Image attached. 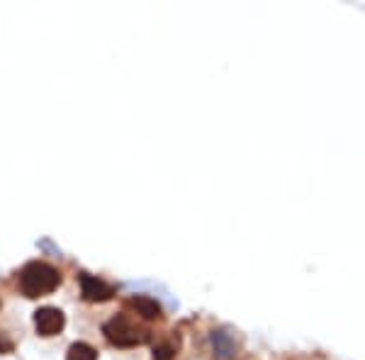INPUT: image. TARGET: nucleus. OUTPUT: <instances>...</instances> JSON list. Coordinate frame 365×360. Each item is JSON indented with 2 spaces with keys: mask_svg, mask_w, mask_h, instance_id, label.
<instances>
[{
  "mask_svg": "<svg viewBox=\"0 0 365 360\" xmlns=\"http://www.w3.org/2000/svg\"><path fill=\"white\" fill-rule=\"evenodd\" d=\"M105 336H108L110 344L129 348V346L144 344V341L149 339V331H144V329H137L132 322H129V317L117 314V317L110 319L108 324H105Z\"/></svg>",
  "mask_w": 365,
  "mask_h": 360,
  "instance_id": "f03ea898",
  "label": "nucleus"
},
{
  "mask_svg": "<svg viewBox=\"0 0 365 360\" xmlns=\"http://www.w3.org/2000/svg\"><path fill=\"white\" fill-rule=\"evenodd\" d=\"M66 360H98L96 348H91L88 344H73L68 348Z\"/></svg>",
  "mask_w": 365,
  "mask_h": 360,
  "instance_id": "0eeeda50",
  "label": "nucleus"
},
{
  "mask_svg": "<svg viewBox=\"0 0 365 360\" xmlns=\"http://www.w3.org/2000/svg\"><path fill=\"white\" fill-rule=\"evenodd\" d=\"M63 312L54 309V307H44V309L34 312V326H37V334L42 336H54L63 329Z\"/></svg>",
  "mask_w": 365,
  "mask_h": 360,
  "instance_id": "7ed1b4c3",
  "label": "nucleus"
},
{
  "mask_svg": "<svg viewBox=\"0 0 365 360\" xmlns=\"http://www.w3.org/2000/svg\"><path fill=\"white\" fill-rule=\"evenodd\" d=\"M129 307L137 309V314H141L144 319H158L161 317V307H158L156 299L151 297H132L129 299Z\"/></svg>",
  "mask_w": 365,
  "mask_h": 360,
  "instance_id": "423d86ee",
  "label": "nucleus"
},
{
  "mask_svg": "<svg viewBox=\"0 0 365 360\" xmlns=\"http://www.w3.org/2000/svg\"><path fill=\"white\" fill-rule=\"evenodd\" d=\"M58 282H61L58 270L39 261L25 265V270L20 273V290L27 297H44V294L56 290Z\"/></svg>",
  "mask_w": 365,
  "mask_h": 360,
  "instance_id": "f257e3e1",
  "label": "nucleus"
},
{
  "mask_svg": "<svg viewBox=\"0 0 365 360\" xmlns=\"http://www.w3.org/2000/svg\"><path fill=\"white\" fill-rule=\"evenodd\" d=\"M81 287H83V297L88 302H105V299L113 297V287L93 275H81Z\"/></svg>",
  "mask_w": 365,
  "mask_h": 360,
  "instance_id": "39448f33",
  "label": "nucleus"
},
{
  "mask_svg": "<svg viewBox=\"0 0 365 360\" xmlns=\"http://www.w3.org/2000/svg\"><path fill=\"white\" fill-rule=\"evenodd\" d=\"M210 341H212V351H215L217 360H232L234 356H237L239 344H237V339H234V334L227 331V329H217V331H212Z\"/></svg>",
  "mask_w": 365,
  "mask_h": 360,
  "instance_id": "20e7f679",
  "label": "nucleus"
}]
</instances>
